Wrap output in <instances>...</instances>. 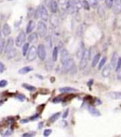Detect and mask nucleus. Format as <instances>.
<instances>
[{"mask_svg":"<svg viewBox=\"0 0 121 137\" xmlns=\"http://www.w3.org/2000/svg\"><path fill=\"white\" fill-rule=\"evenodd\" d=\"M5 45H6V41L4 39H0V54L4 52Z\"/></svg>","mask_w":121,"mask_h":137,"instance_id":"obj_35","label":"nucleus"},{"mask_svg":"<svg viewBox=\"0 0 121 137\" xmlns=\"http://www.w3.org/2000/svg\"><path fill=\"white\" fill-rule=\"evenodd\" d=\"M53 66H54V61L51 59H48L46 61V68H47V70L50 71L53 69Z\"/></svg>","mask_w":121,"mask_h":137,"instance_id":"obj_24","label":"nucleus"},{"mask_svg":"<svg viewBox=\"0 0 121 137\" xmlns=\"http://www.w3.org/2000/svg\"><path fill=\"white\" fill-rule=\"evenodd\" d=\"M25 41H26V32L20 31L15 39V46L17 47H21L25 44Z\"/></svg>","mask_w":121,"mask_h":137,"instance_id":"obj_6","label":"nucleus"},{"mask_svg":"<svg viewBox=\"0 0 121 137\" xmlns=\"http://www.w3.org/2000/svg\"><path fill=\"white\" fill-rule=\"evenodd\" d=\"M70 58H71V56H70V54L68 53V51H67L66 49H64V48H62L61 51H60V62L63 63L65 61H67Z\"/></svg>","mask_w":121,"mask_h":137,"instance_id":"obj_12","label":"nucleus"},{"mask_svg":"<svg viewBox=\"0 0 121 137\" xmlns=\"http://www.w3.org/2000/svg\"><path fill=\"white\" fill-rule=\"evenodd\" d=\"M1 37H2V28L0 27V39H1Z\"/></svg>","mask_w":121,"mask_h":137,"instance_id":"obj_52","label":"nucleus"},{"mask_svg":"<svg viewBox=\"0 0 121 137\" xmlns=\"http://www.w3.org/2000/svg\"><path fill=\"white\" fill-rule=\"evenodd\" d=\"M121 68V58H117V64H116V67H115V69H116V71L119 70Z\"/></svg>","mask_w":121,"mask_h":137,"instance_id":"obj_38","label":"nucleus"},{"mask_svg":"<svg viewBox=\"0 0 121 137\" xmlns=\"http://www.w3.org/2000/svg\"><path fill=\"white\" fill-rule=\"evenodd\" d=\"M23 87L24 88H26V89L28 90V91H29V92H34V91L36 90V88H35L34 86H32V85H30V84H27V83H24Z\"/></svg>","mask_w":121,"mask_h":137,"instance_id":"obj_32","label":"nucleus"},{"mask_svg":"<svg viewBox=\"0 0 121 137\" xmlns=\"http://www.w3.org/2000/svg\"><path fill=\"white\" fill-rule=\"evenodd\" d=\"M45 40H46V43H47V48L50 49L52 47V39H51V36H47L45 37Z\"/></svg>","mask_w":121,"mask_h":137,"instance_id":"obj_30","label":"nucleus"},{"mask_svg":"<svg viewBox=\"0 0 121 137\" xmlns=\"http://www.w3.org/2000/svg\"><path fill=\"white\" fill-rule=\"evenodd\" d=\"M50 20H51V24L55 27V28H57V27L60 25V19H59V17H58L55 13L52 15V17L50 18Z\"/></svg>","mask_w":121,"mask_h":137,"instance_id":"obj_19","label":"nucleus"},{"mask_svg":"<svg viewBox=\"0 0 121 137\" xmlns=\"http://www.w3.org/2000/svg\"><path fill=\"white\" fill-rule=\"evenodd\" d=\"M89 4H90V7L91 8H94V9H97L98 6V0H89L88 1Z\"/></svg>","mask_w":121,"mask_h":137,"instance_id":"obj_31","label":"nucleus"},{"mask_svg":"<svg viewBox=\"0 0 121 137\" xmlns=\"http://www.w3.org/2000/svg\"><path fill=\"white\" fill-rule=\"evenodd\" d=\"M11 134V131L10 130H8V131H6V132L3 133V136H9Z\"/></svg>","mask_w":121,"mask_h":137,"instance_id":"obj_48","label":"nucleus"},{"mask_svg":"<svg viewBox=\"0 0 121 137\" xmlns=\"http://www.w3.org/2000/svg\"><path fill=\"white\" fill-rule=\"evenodd\" d=\"M68 113H69V110H68V109H67V110H65V112L62 113V118H63V119H65V118L67 117V115H68Z\"/></svg>","mask_w":121,"mask_h":137,"instance_id":"obj_49","label":"nucleus"},{"mask_svg":"<svg viewBox=\"0 0 121 137\" xmlns=\"http://www.w3.org/2000/svg\"><path fill=\"white\" fill-rule=\"evenodd\" d=\"M60 93H74V92H78V90L72 88V87H61L59 89Z\"/></svg>","mask_w":121,"mask_h":137,"instance_id":"obj_18","label":"nucleus"},{"mask_svg":"<svg viewBox=\"0 0 121 137\" xmlns=\"http://www.w3.org/2000/svg\"><path fill=\"white\" fill-rule=\"evenodd\" d=\"M53 103H60V102H61L62 101V98L60 97V96H57V97H55V98H53Z\"/></svg>","mask_w":121,"mask_h":137,"instance_id":"obj_42","label":"nucleus"},{"mask_svg":"<svg viewBox=\"0 0 121 137\" xmlns=\"http://www.w3.org/2000/svg\"><path fill=\"white\" fill-rule=\"evenodd\" d=\"M33 16H34L35 19H40V10H39V8L35 10V13L33 14Z\"/></svg>","mask_w":121,"mask_h":137,"instance_id":"obj_43","label":"nucleus"},{"mask_svg":"<svg viewBox=\"0 0 121 137\" xmlns=\"http://www.w3.org/2000/svg\"><path fill=\"white\" fill-rule=\"evenodd\" d=\"M28 43H35V42H37V40H38V34L37 33H29V36L28 37Z\"/></svg>","mask_w":121,"mask_h":137,"instance_id":"obj_21","label":"nucleus"},{"mask_svg":"<svg viewBox=\"0 0 121 137\" xmlns=\"http://www.w3.org/2000/svg\"><path fill=\"white\" fill-rule=\"evenodd\" d=\"M106 61H107V58H106V57H103L101 60H99V61H98V68L99 70H101L103 66L106 64Z\"/></svg>","mask_w":121,"mask_h":137,"instance_id":"obj_29","label":"nucleus"},{"mask_svg":"<svg viewBox=\"0 0 121 137\" xmlns=\"http://www.w3.org/2000/svg\"><path fill=\"white\" fill-rule=\"evenodd\" d=\"M75 63H74V60L72 59V58H70L68 59L67 61H65L63 63H62V66H61V70L62 72H69L70 70H72V68L74 67Z\"/></svg>","mask_w":121,"mask_h":137,"instance_id":"obj_5","label":"nucleus"},{"mask_svg":"<svg viewBox=\"0 0 121 137\" xmlns=\"http://www.w3.org/2000/svg\"><path fill=\"white\" fill-rule=\"evenodd\" d=\"M72 1L76 4V6H77L79 9L82 8V6H81V0H72Z\"/></svg>","mask_w":121,"mask_h":137,"instance_id":"obj_40","label":"nucleus"},{"mask_svg":"<svg viewBox=\"0 0 121 137\" xmlns=\"http://www.w3.org/2000/svg\"><path fill=\"white\" fill-rule=\"evenodd\" d=\"M81 6H82V8L83 9H85L86 10H89L90 9V4H89V2L87 1V0H82L81 1Z\"/></svg>","mask_w":121,"mask_h":137,"instance_id":"obj_34","label":"nucleus"},{"mask_svg":"<svg viewBox=\"0 0 121 137\" xmlns=\"http://www.w3.org/2000/svg\"><path fill=\"white\" fill-rule=\"evenodd\" d=\"M67 1H68V0H57L58 5H59V7H60V9H61V11H66L65 8H66Z\"/></svg>","mask_w":121,"mask_h":137,"instance_id":"obj_23","label":"nucleus"},{"mask_svg":"<svg viewBox=\"0 0 121 137\" xmlns=\"http://www.w3.org/2000/svg\"><path fill=\"white\" fill-rule=\"evenodd\" d=\"M101 75H102V77H104V78H107V77H109L110 76V74H111V70H112V67L110 66V64L109 65H104L102 67V69H101Z\"/></svg>","mask_w":121,"mask_h":137,"instance_id":"obj_13","label":"nucleus"},{"mask_svg":"<svg viewBox=\"0 0 121 137\" xmlns=\"http://www.w3.org/2000/svg\"><path fill=\"white\" fill-rule=\"evenodd\" d=\"M60 116V113H54L53 115H51V116L49 117V121H50V122H54V121H56L57 119H59Z\"/></svg>","mask_w":121,"mask_h":137,"instance_id":"obj_33","label":"nucleus"},{"mask_svg":"<svg viewBox=\"0 0 121 137\" xmlns=\"http://www.w3.org/2000/svg\"><path fill=\"white\" fill-rule=\"evenodd\" d=\"M91 52H92L91 49L85 50L83 56H82V58L80 59V61H79V69L83 70L84 68L88 65L89 61L91 60Z\"/></svg>","mask_w":121,"mask_h":137,"instance_id":"obj_1","label":"nucleus"},{"mask_svg":"<svg viewBox=\"0 0 121 137\" xmlns=\"http://www.w3.org/2000/svg\"><path fill=\"white\" fill-rule=\"evenodd\" d=\"M108 96L113 99H121V92H114V91L109 92Z\"/></svg>","mask_w":121,"mask_h":137,"instance_id":"obj_17","label":"nucleus"},{"mask_svg":"<svg viewBox=\"0 0 121 137\" xmlns=\"http://www.w3.org/2000/svg\"><path fill=\"white\" fill-rule=\"evenodd\" d=\"M99 60H100V54L98 53V54H96V55L93 57V59H92V67L97 66V64L98 63Z\"/></svg>","mask_w":121,"mask_h":137,"instance_id":"obj_26","label":"nucleus"},{"mask_svg":"<svg viewBox=\"0 0 121 137\" xmlns=\"http://www.w3.org/2000/svg\"><path fill=\"white\" fill-rule=\"evenodd\" d=\"M8 85V81L6 80H0V88H4Z\"/></svg>","mask_w":121,"mask_h":137,"instance_id":"obj_39","label":"nucleus"},{"mask_svg":"<svg viewBox=\"0 0 121 137\" xmlns=\"http://www.w3.org/2000/svg\"><path fill=\"white\" fill-rule=\"evenodd\" d=\"M46 4L47 5V7L49 8L52 13H56L59 9V5L56 0H46Z\"/></svg>","mask_w":121,"mask_h":137,"instance_id":"obj_8","label":"nucleus"},{"mask_svg":"<svg viewBox=\"0 0 121 137\" xmlns=\"http://www.w3.org/2000/svg\"><path fill=\"white\" fill-rule=\"evenodd\" d=\"M117 78L118 80H121V68L119 69V70H117Z\"/></svg>","mask_w":121,"mask_h":137,"instance_id":"obj_47","label":"nucleus"},{"mask_svg":"<svg viewBox=\"0 0 121 137\" xmlns=\"http://www.w3.org/2000/svg\"><path fill=\"white\" fill-rule=\"evenodd\" d=\"M22 136L23 137H29V136H35V132H26V133H24L22 134Z\"/></svg>","mask_w":121,"mask_h":137,"instance_id":"obj_44","label":"nucleus"},{"mask_svg":"<svg viewBox=\"0 0 121 137\" xmlns=\"http://www.w3.org/2000/svg\"><path fill=\"white\" fill-rule=\"evenodd\" d=\"M58 55H59V47L56 46L53 48V50H52V60L54 61H57V59H58Z\"/></svg>","mask_w":121,"mask_h":137,"instance_id":"obj_27","label":"nucleus"},{"mask_svg":"<svg viewBox=\"0 0 121 137\" xmlns=\"http://www.w3.org/2000/svg\"><path fill=\"white\" fill-rule=\"evenodd\" d=\"M117 52H115V53H113V56H112V60H111V63H110V66L112 67V68H115L116 67V64H117Z\"/></svg>","mask_w":121,"mask_h":137,"instance_id":"obj_25","label":"nucleus"},{"mask_svg":"<svg viewBox=\"0 0 121 137\" xmlns=\"http://www.w3.org/2000/svg\"><path fill=\"white\" fill-rule=\"evenodd\" d=\"M6 69V67H5L4 63H2V62H0V73H3Z\"/></svg>","mask_w":121,"mask_h":137,"instance_id":"obj_46","label":"nucleus"},{"mask_svg":"<svg viewBox=\"0 0 121 137\" xmlns=\"http://www.w3.org/2000/svg\"><path fill=\"white\" fill-rule=\"evenodd\" d=\"M39 10H40V19H42V21L47 22L49 19V13H48V9L45 5H40L39 6Z\"/></svg>","mask_w":121,"mask_h":137,"instance_id":"obj_4","label":"nucleus"},{"mask_svg":"<svg viewBox=\"0 0 121 137\" xmlns=\"http://www.w3.org/2000/svg\"><path fill=\"white\" fill-rule=\"evenodd\" d=\"M16 98L19 99L20 101H24V100L26 99V97H25V95H23V94H18V95L16 96Z\"/></svg>","mask_w":121,"mask_h":137,"instance_id":"obj_45","label":"nucleus"},{"mask_svg":"<svg viewBox=\"0 0 121 137\" xmlns=\"http://www.w3.org/2000/svg\"><path fill=\"white\" fill-rule=\"evenodd\" d=\"M120 1H121V0H120Z\"/></svg>","mask_w":121,"mask_h":137,"instance_id":"obj_54","label":"nucleus"},{"mask_svg":"<svg viewBox=\"0 0 121 137\" xmlns=\"http://www.w3.org/2000/svg\"><path fill=\"white\" fill-rule=\"evenodd\" d=\"M33 70V68L31 66H25L23 68H21L20 70L18 71L19 74H21V75H24V74H28V72H31Z\"/></svg>","mask_w":121,"mask_h":137,"instance_id":"obj_22","label":"nucleus"},{"mask_svg":"<svg viewBox=\"0 0 121 137\" xmlns=\"http://www.w3.org/2000/svg\"><path fill=\"white\" fill-rule=\"evenodd\" d=\"M52 132V130H50V129H47V130H45V132H44V136H49L50 134H51Z\"/></svg>","mask_w":121,"mask_h":137,"instance_id":"obj_41","label":"nucleus"},{"mask_svg":"<svg viewBox=\"0 0 121 137\" xmlns=\"http://www.w3.org/2000/svg\"><path fill=\"white\" fill-rule=\"evenodd\" d=\"M88 112L92 115H94V116H99L100 115V113H99V111H98V109H96L95 107H92V106H89L88 107Z\"/></svg>","mask_w":121,"mask_h":137,"instance_id":"obj_20","label":"nucleus"},{"mask_svg":"<svg viewBox=\"0 0 121 137\" xmlns=\"http://www.w3.org/2000/svg\"><path fill=\"white\" fill-rule=\"evenodd\" d=\"M37 56V48L34 46H30L28 49V53H27V59L28 61H33L35 60V58Z\"/></svg>","mask_w":121,"mask_h":137,"instance_id":"obj_9","label":"nucleus"},{"mask_svg":"<svg viewBox=\"0 0 121 137\" xmlns=\"http://www.w3.org/2000/svg\"><path fill=\"white\" fill-rule=\"evenodd\" d=\"M85 47H84V45L81 43L80 44V46L79 47V49H78V52H77V58L79 59V60H80L81 58H82V56H83L84 52H85Z\"/></svg>","mask_w":121,"mask_h":137,"instance_id":"obj_16","label":"nucleus"},{"mask_svg":"<svg viewBox=\"0 0 121 137\" xmlns=\"http://www.w3.org/2000/svg\"><path fill=\"white\" fill-rule=\"evenodd\" d=\"M22 54L23 56H27V53H28V49H29V43H26L22 46Z\"/></svg>","mask_w":121,"mask_h":137,"instance_id":"obj_28","label":"nucleus"},{"mask_svg":"<svg viewBox=\"0 0 121 137\" xmlns=\"http://www.w3.org/2000/svg\"><path fill=\"white\" fill-rule=\"evenodd\" d=\"M37 55L41 61H45L47 59V49L45 45H39L37 47Z\"/></svg>","mask_w":121,"mask_h":137,"instance_id":"obj_7","label":"nucleus"},{"mask_svg":"<svg viewBox=\"0 0 121 137\" xmlns=\"http://www.w3.org/2000/svg\"><path fill=\"white\" fill-rule=\"evenodd\" d=\"M38 117H39V113H36L35 115H33V116H31V117L29 118V120H30V121H32V120H36Z\"/></svg>","mask_w":121,"mask_h":137,"instance_id":"obj_50","label":"nucleus"},{"mask_svg":"<svg viewBox=\"0 0 121 137\" xmlns=\"http://www.w3.org/2000/svg\"><path fill=\"white\" fill-rule=\"evenodd\" d=\"M36 27V23H35V21L34 20H29L28 21V23L27 24V28H26V33H31L34 30V28Z\"/></svg>","mask_w":121,"mask_h":137,"instance_id":"obj_11","label":"nucleus"},{"mask_svg":"<svg viewBox=\"0 0 121 137\" xmlns=\"http://www.w3.org/2000/svg\"><path fill=\"white\" fill-rule=\"evenodd\" d=\"M66 11L70 14H73V15H76V14L79 12V8L76 6L74 2L72 0H68L67 1V4H66Z\"/></svg>","mask_w":121,"mask_h":137,"instance_id":"obj_3","label":"nucleus"},{"mask_svg":"<svg viewBox=\"0 0 121 137\" xmlns=\"http://www.w3.org/2000/svg\"><path fill=\"white\" fill-rule=\"evenodd\" d=\"M3 102H4L3 100H2V101H0V105H2V104H3Z\"/></svg>","mask_w":121,"mask_h":137,"instance_id":"obj_53","label":"nucleus"},{"mask_svg":"<svg viewBox=\"0 0 121 137\" xmlns=\"http://www.w3.org/2000/svg\"><path fill=\"white\" fill-rule=\"evenodd\" d=\"M10 33H11L10 27L9 26V24L5 23L4 25L2 26V34H3L4 36H9Z\"/></svg>","mask_w":121,"mask_h":137,"instance_id":"obj_14","label":"nucleus"},{"mask_svg":"<svg viewBox=\"0 0 121 137\" xmlns=\"http://www.w3.org/2000/svg\"><path fill=\"white\" fill-rule=\"evenodd\" d=\"M14 46V41L12 38H9L8 41L6 42V45H5V48H4V53L5 54H8L9 51H11Z\"/></svg>","mask_w":121,"mask_h":137,"instance_id":"obj_10","label":"nucleus"},{"mask_svg":"<svg viewBox=\"0 0 121 137\" xmlns=\"http://www.w3.org/2000/svg\"><path fill=\"white\" fill-rule=\"evenodd\" d=\"M105 1V5L107 6L109 9H112L114 3H115V0H104Z\"/></svg>","mask_w":121,"mask_h":137,"instance_id":"obj_36","label":"nucleus"},{"mask_svg":"<svg viewBox=\"0 0 121 137\" xmlns=\"http://www.w3.org/2000/svg\"><path fill=\"white\" fill-rule=\"evenodd\" d=\"M98 11L100 16H103L104 13H105V9H104V8H103L102 6H98Z\"/></svg>","mask_w":121,"mask_h":137,"instance_id":"obj_37","label":"nucleus"},{"mask_svg":"<svg viewBox=\"0 0 121 137\" xmlns=\"http://www.w3.org/2000/svg\"><path fill=\"white\" fill-rule=\"evenodd\" d=\"M112 9H114V11L115 13H119L121 12V1L120 0H115V3H114V6H113Z\"/></svg>","mask_w":121,"mask_h":137,"instance_id":"obj_15","label":"nucleus"},{"mask_svg":"<svg viewBox=\"0 0 121 137\" xmlns=\"http://www.w3.org/2000/svg\"><path fill=\"white\" fill-rule=\"evenodd\" d=\"M47 24H46V22H44V21H40V22L37 24V34L40 37L45 38L47 36Z\"/></svg>","mask_w":121,"mask_h":137,"instance_id":"obj_2","label":"nucleus"},{"mask_svg":"<svg viewBox=\"0 0 121 137\" xmlns=\"http://www.w3.org/2000/svg\"><path fill=\"white\" fill-rule=\"evenodd\" d=\"M43 125H44L43 123H40V124H39V127H38V128H39V129H42V128H43Z\"/></svg>","mask_w":121,"mask_h":137,"instance_id":"obj_51","label":"nucleus"}]
</instances>
